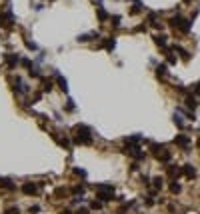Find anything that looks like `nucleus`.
<instances>
[{
    "label": "nucleus",
    "instance_id": "nucleus-1",
    "mask_svg": "<svg viewBox=\"0 0 200 214\" xmlns=\"http://www.w3.org/2000/svg\"><path fill=\"white\" fill-rule=\"evenodd\" d=\"M74 142L76 144H90L92 142V130L88 128V126H84V124H78L76 128H74Z\"/></svg>",
    "mask_w": 200,
    "mask_h": 214
},
{
    "label": "nucleus",
    "instance_id": "nucleus-2",
    "mask_svg": "<svg viewBox=\"0 0 200 214\" xmlns=\"http://www.w3.org/2000/svg\"><path fill=\"white\" fill-rule=\"evenodd\" d=\"M170 24L174 26V28H178L180 32H188V30H190V26H192V22H188V20H184L182 16H178V14L170 18Z\"/></svg>",
    "mask_w": 200,
    "mask_h": 214
},
{
    "label": "nucleus",
    "instance_id": "nucleus-3",
    "mask_svg": "<svg viewBox=\"0 0 200 214\" xmlns=\"http://www.w3.org/2000/svg\"><path fill=\"white\" fill-rule=\"evenodd\" d=\"M22 192H24V194H28V196H34L36 192H38V188H36L34 182H26V184H22Z\"/></svg>",
    "mask_w": 200,
    "mask_h": 214
},
{
    "label": "nucleus",
    "instance_id": "nucleus-4",
    "mask_svg": "<svg viewBox=\"0 0 200 214\" xmlns=\"http://www.w3.org/2000/svg\"><path fill=\"white\" fill-rule=\"evenodd\" d=\"M174 142H176L178 146H184V148H188V146H190V138H188L186 134H178L176 138H174Z\"/></svg>",
    "mask_w": 200,
    "mask_h": 214
},
{
    "label": "nucleus",
    "instance_id": "nucleus-5",
    "mask_svg": "<svg viewBox=\"0 0 200 214\" xmlns=\"http://www.w3.org/2000/svg\"><path fill=\"white\" fill-rule=\"evenodd\" d=\"M0 188L4 190H14V182L10 178H0Z\"/></svg>",
    "mask_w": 200,
    "mask_h": 214
},
{
    "label": "nucleus",
    "instance_id": "nucleus-6",
    "mask_svg": "<svg viewBox=\"0 0 200 214\" xmlns=\"http://www.w3.org/2000/svg\"><path fill=\"white\" fill-rule=\"evenodd\" d=\"M12 14H0V26H10V24H12Z\"/></svg>",
    "mask_w": 200,
    "mask_h": 214
},
{
    "label": "nucleus",
    "instance_id": "nucleus-7",
    "mask_svg": "<svg viewBox=\"0 0 200 214\" xmlns=\"http://www.w3.org/2000/svg\"><path fill=\"white\" fill-rule=\"evenodd\" d=\"M4 58H6V62H8L10 68H14L16 64H18V54H6Z\"/></svg>",
    "mask_w": 200,
    "mask_h": 214
},
{
    "label": "nucleus",
    "instance_id": "nucleus-8",
    "mask_svg": "<svg viewBox=\"0 0 200 214\" xmlns=\"http://www.w3.org/2000/svg\"><path fill=\"white\" fill-rule=\"evenodd\" d=\"M182 172H184L188 178H194V176H196V170H194V166H192V164H184Z\"/></svg>",
    "mask_w": 200,
    "mask_h": 214
},
{
    "label": "nucleus",
    "instance_id": "nucleus-9",
    "mask_svg": "<svg viewBox=\"0 0 200 214\" xmlns=\"http://www.w3.org/2000/svg\"><path fill=\"white\" fill-rule=\"evenodd\" d=\"M92 38H100L96 32H90V34H80L78 36V42H88V40H92Z\"/></svg>",
    "mask_w": 200,
    "mask_h": 214
},
{
    "label": "nucleus",
    "instance_id": "nucleus-10",
    "mask_svg": "<svg viewBox=\"0 0 200 214\" xmlns=\"http://www.w3.org/2000/svg\"><path fill=\"white\" fill-rule=\"evenodd\" d=\"M166 38H168L166 34H156V36H154V42H156V44H158V46L166 48Z\"/></svg>",
    "mask_w": 200,
    "mask_h": 214
},
{
    "label": "nucleus",
    "instance_id": "nucleus-11",
    "mask_svg": "<svg viewBox=\"0 0 200 214\" xmlns=\"http://www.w3.org/2000/svg\"><path fill=\"white\" fill-rule=\"evenodd\" d=\"M186 106L194 110V108L198 106V102H196V96H192V94H190V96H186Z\"/></svg>",
    "mask_w": 200,
    "mask_h": 214
},
{
    "label": "nucleus",
    "instance_id": "nucleus-12",
    "mask_svg": "<svg viewBox=\"0 0 200 214\" xmlns=\"http://www.w3.org/2000/svg\"><path fill=\"white\" fill-rule=\"evenodd\" d=\"M174 50H176L178 54H180V56L184 58V60H190V54H188V52H186V50H184L182 46H174Z\"/></svg>",
    "mask_w": 200,
    "mask_h": 214
},
{
    "label": "nucleus",
    "instance_id": "nucleus-13",
    "mask_svg": "<svg viewBox=\"0 0 200 214\" xmlns=\"http://www.w3.org/2000/svg\"><path fill=\"white\" fill-rule=\"evenodd\" d=\"M168 174H170L172 178H178V176L182 174V170H180V168H174V166H170V168H168Z\"/></svg>",
    "mask_w": 200,
    "mask_h": 214
},
{
    "label": "nucleus",
    "instance_id": "nucleus-14",
    "mask_svg": "<svg viewBox=\"0 0 200 214\" xmlns=\"http://www.w3.org/2000/svg\"><path fill=\"white\" fill-rule=\"evenodd\" d=\"M104 46H106V50H112V48L116 46V40L114 38H106V42H104Z\"/></svg>",
    "mask_w": 200,
    "mask_h": 214
},
{
    "label": "nucleus",
    "instance_id": "nucleus-15",
    "mask_svg": "<svg viewBox=\"0 0 200 214\" xmlns=\"http://www.w3.org/2000/svg\"><path fill=\"white\" fill-rule=\"evenodd\" d=\"M98 18H100V22H104V20L108 18V14H106V10L102 8V6H98Z\"/></svg>",
    "mask_w": 200,
    "mask_h": 214
},
{
    "label": "nucleus",
    "instance_id": "nucleus-16",
    "mask_svg": "<svg viewBox=\"0 0 200 214\" xmlns=\"http://www.w3.org/2000/svg\"><path fill=\"white\" fill-rule=\"evenodd\" d=\"M58 84H60V88L66 92L68 90V82H66V78H62V76H58Z\"/></svg>",
    "mask_w": 200,
    "mask_h": 214
},
{
    "label": "nucleus",
    "instance_id": "nucleus-17",
    "mask_svg": "<svg viewBox=\"0 0 200 214\" xmlns=\"http://www.w3.org/2000/svg\"><path fill=\"white\" fill-rule=\"evenodd\" d=\"M156 74H158V76H166V64H160V66L156 68Z\"/></svg>",
    "mask_w": 200,
    "mask_h": 214
},
{
    "label": "nucleus",
    "instance_id": "nucleus-18",
    "mask_svg": "<svg viewBox=\"0 0 200 214\" xmlns=\"http://www.w3.org/2000/svg\"><path fill=\"white\" fill-rule=\"evenodd\" d=\"M152 182H154V188H162V182H164V178H160V176H156V178L152 180Z\"/></svg>",
    "mask_w": 200,
    "mask_h": 214
},
{
    "label": "nucleus",
    "instance_id": "nucleus-19",
    "mask_svg": "<svg viewBox=\"0 0 200 214\" xmlns=\"http://www.w3.org/2000/svg\"><path fill=\"white\" fill-rule=\"evenodd\" d=\"M42 88H44V92H50L52 90V80H44V86H42Z\"/></svg>",
    "mask_w": 200,
    "mask_h": 214
},
{
    "label": "nucleus",
    "instance_id": "nucleus-20",
    "mask_svg": "<svg viewBox=\"0 0 200 214\" xmlns=\"http://www.w3.org/2000/svg\"><path fill=\"white\" fill-rule=\"evenodd\" d=\"M170 190H172V192H180V184H178V182H172Z\"/></svg>",
    "mask_w": 200,
    "mask_h": 214
},
{
    "label": "nucleus",
    "instance_id": "nucleus-21",
    "mask_svg": "<svg viewBox=\"0 0 200 214\" xmlns=\"http://www.w3.org/2000/svg\"><path fill=\"white\" fill-rule=\"evenodd\" d=\"M90 206H92L94 210H98V208H102V202H100V200H94V202H92Z\"/></svg>",
    "mask_w": 200,
    "mask_h": 214
},
{
    "label": "nucleus",
    "instance_id": "nucleus-22",
    "mask_svg": "<svg viewBox=\"0 0 200 214\" xmlns=\"http://www.w3.org/2000/svg\"><path fill=\"white\" fill-rule=\"evenodd\" d=\"M112 24H114V26H120V16H112Z\"/></svg>",
    "mask_w": 200,
    "mask_h": 214
},
{
    "label": "nucleus",
    "instance_id": "nucleus-23",
    "mask_svg": "<svg viewBox=\"0 0 200 214\" xmlns=\"http://www.w3.org/2000/svg\"><path fill=\"white\" fill-rule=\"evenodd\" d=\"M174 124H178L182 128V116H178V114H176V116H174Z\"/></svg>",
    "mask_w": 200,
    "mask_h": 214
},
{
    "label": "nucleus",
    "instance_id": "nucleus-24",
    "mask_svg": "<svg viewBox=\"0 0 200 214\" xmlns=\"http://www.w3.org/2000/svg\"><path fill=\"white\" fill-rule=\"evenodd\" d=\"M26 46L32 48V50H36V44H34V42H30V40H26Z\"/></svg>",
    "mask_w": 200,
    "mask_h": 214
},
{
    "label": "nucleus",
    "instance_id": "nucleus-25",
    "mask_svg": "<svg viewBox=\"0 0 200 214\" xmlns=\"http://www.w3.org/2000/svg\"><path fill=\"white\" fill-rule=\"evenodd\" d=\"M66 110H74V102H72V100H68V104H66Z\"/></svg>",
    "mask_w": 200,
    "mask_h": 214
},
{
    "label": "nucleus",
    "instance_id": "nucleus-26",
    "mask_svg": "<svg viewBox=\"0 0 200 214\" xmlns=\"http://www.w3.org/2000/svg\"><path fill=\"white\" fill-rule=\"evenodd\" d=\"M76 214H88V208H78Z\"/></svg>",
    "mask_w": 200,
    "mask_h": 214
},
{
    "label": "nucleus",
    "instance_id": "nucleus-27",
    "mask_svg": "<svg viewBox=\"0 0 200 214\" xmlns=\"http://www.w3.org/2000/svg\"><path fill=\"white\" fill-rule=\"evenodd\" d=\"M194 92H196V94H200V82H196V84H194Z\"/></svg>",
    "mask_w": 200,
    "mask_h": 214
},
{
    "label": "nucleus",
    "instance_id": "nucleus-28",
    "mask_svg": "<svg viewBox=\"0 0 200 214\" xmlns=\"http://www.w3.org/2000/svg\"><path fill=\"white\" fill-rule=\"evenodd\" d=\"M18 212H20V210H18V208H10V210H8L6 214H18Z\"/></svg>",
    "mask_w": 200,
    "mask_h": 214
},
{
    "label": "nucleus",
    "instance_id": "nucleus-29",
    "mask_svg": "<svg viewBox=\"0 0 200 214\" xmlns=\"http://www.w3.org/2000/svg\"><path fill=\"white\" fill-rule=\"evenodd\" d=\"M60 214H72V210H70V208H64V210H60Z\"/></svg>",
    "mask_w": 200,
    "mask_h": 214
},
{
    "label": "nucleus",
    "instance_id": "nucleus-30",
    "mask_svg": "<svg viewBox=\"0 0 200 214\" xmlns=\"http://www.w3.org/2000/svg\"><path fill=\"white\" fill-rule=\"evenodd\" d=\"M184 2H190V0H184Z\"/></svg>",
    "mask_w": 200,
    "mask_h": 214
},
{
    "label": "nucleus",
    "instance_id": "nucleus-31",
    "mask_svg": "<svg viewBox=\"0 0 200 214\" xmlns=\"http://www.w3.org/2000/svg\"><path fill=\"white\" fill-rule=\"evenodd\" d=\"M198 146H200V140H198Z\"/></svg>",
    "mask_w": 200,
    "mask_h": 214
}]
</instances>
